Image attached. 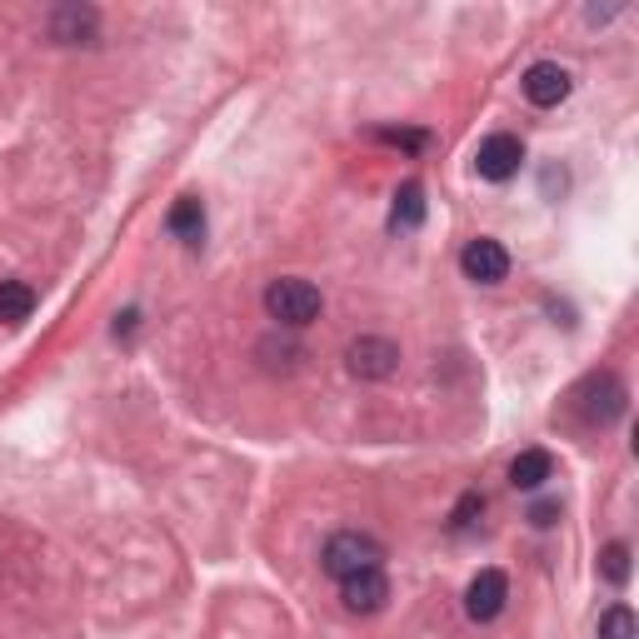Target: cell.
Wrapping results in <instances>:
<instances>
[{
	"label": "cell",
	"mask_w": 639,
	"mask_h": 639,
	"mask_svg": "<svg viewBox=\"0 0 639 639\" xmlns=\"http://www.w3.org/2000/svg\"><path fill=\"white\" fill-rule=\"evenodd\" d=\"M320 565H326V575L350 579V575H360V569H380V565H385V545H380L375 535H360V530H340V535L326 540V550H320Z\"/></svg>",
	"instance_id": "obj_2"
},
{
	"label": "cell",
	"mask_w": 639,
	"mask_h": 639,
	"mask_svg": "<svg viewBox=\"0 0 639 639\" xmlns=\"http://www.w3.org/2000/svg\"><path fill=\"white\" fill-rule=\"evenodd\" d=\"M599 575L609 579V585H625L629 579V545H605V555H599Z\"/></svg>",
	"instance_id": "obj_16"
},
{
	"label": "cell",
	"mask_w": 639,
	"mask_h": 639,
	"mask_svg": "<svg viewBox=\"0 0 639 639\" xmlns=\"http://www.w3.org/2000/svg\"><path fill=\"white\" fill-rule=\"evenodd\" d=\"M136 320H140V310H126V315L116 320V336H130V330H136Z\"/></svg>",
	"instance_id": "obj_22"
},
{
	"label": "cell",
	"mask_w": 639,
	"mask_h": 639,
	"mask_svg": "<svg viewBox=\"0 0 639 639\" xmlns=\"http://www.w3.org/2000/svg\"><path fill=\"white\" fill-rule=\"evenodd\" d=\"M555 520H560V500H535V504H530V524H535V530H550Z\"/></svg>",
	"instance_id": "obj_20"
},
{
	"label": "cell",
	"mask_w": 639,
	"mask_h": 639,
	"mask_svg": "<svg viewBox=\"0 0 639 639\" xmlns=\"http://www.w3.org/2000/svg\"><path fill=\"white\" fill-rule=\"evenodd\" d=\"M419 221H425V185L405 180L395 190V205H390V231H415Z\"/></svg>",
	"instance_id": "obj_12"
},
{
	"label": "cell",
	"mask_w": 639,
	"mask_h": 639,
	"mask_svg": "<svg viewBox=\"0 0 639 639\" xmlns=\"http://www.w3.org/2000/svg\"><path fill=\"white\" fill-rule=\"evenodd\" d=\"M375 136L390 140V146H400V150H425V146H430L425 130H375Z\"/></svg>",
	"instance_id": "obj_19"
},
{
	"label": "cell",
	"mask_w": 639,
	"mask_h": 639,
	"mask_svg": "<svg viewBox=\"0 0 639 639\" xmlns=\"http://www.w3.org/2000/svg\"><path fill=\"white\" fill-rule=\"evenodd\" d=\"M569 71L565 65H555V61H540V65H530L524 71V100L530 105H540V110H555L560 100H569Z\"/></svg>",
	"instance_id": "obj_8"
},
{
	"label": "cell",
	"mask_w": 639,
	"mask_h": 639,
	"mask_svg": "<svg viewBox=\"0 0 639 639\" xmlns=\"http://www.w3.org/2000/svg\"><path fill=\"white\" fill-rule=\"evenodd\" d=\"M170 235H180V241H200L205 235V210H200L195 195H185L170 210Z\"/></svg>",
	"instance_id": "obj_14"
},
{
	"label": "cell",
	"mask_w": 639,
	"mask_h": 639,
	"mask_svg": "<svg viewBox=\"0 0 639 639\" xmlns=\"http://www.w3.org/2000/svg\"><path fill=\"white\" fill-rule=\"evenodd\" d=\"M460 270L470 275L475 285H500L504 275H510V251H504L500 241H490V235H480V241H470L460 251Z\"/></svg>",
	"instance_id": "obj_5"
},
{
	"label": "cell",
	"mask_w": 639,
	"mask_h": 639,
	"mask_svg": "<svg viewBox=\"0 0 639 639\" xmlns=\"http://www.w3.org/2000/svg\"><path fill=\"white\" fill-rule=\"evenodd\" d=\"M95 31H100V15H95L90 6H61V11L51 15V35H55L61 45L95 41Z\"/></svg>",
	"instance_id": "obj_10"
},
{
	"label": "cell",
	"mask_w": 639,
	"mask_h": 639,
	"mask_svg": "<svg viewBox=\"0 0 639 639\" xmlns=\"http://www.w3.org/2000/svg\"><path fill=\"white\" fill-rule=\"evenodd\" d=\"M480 514H484V494L480 490L460 494V504H455V514H450V530H455V535H465V530H475Z\"/></svg>",
	"instance_id": "obj_17"
},
{
	"label": "cell",
	"mask_w": 639,
	"mask_h": 639,
	"mask_svg": "<svg viewBox=\"0 0 639 639\" xmlns=\"http://www.w3.org/2000/svg\"><path fill=\"white\" fill-rule=\"evenodd\" d=\"M520 160H524V146H520V136H490V140H480V150H475V170H480V180H510L514 170H520Z\"/></svg>",
	"instance_id": "obj_7"
},
{
	"label": "cell",
	"mask_w": 639,
	"mask_h": 639,
	"mask_svg": "<svg viewBox=\"0 0 639 639\" xmlns=\"http://www.w3.org/2000/svg\"><path fill=\"white\" fill-rule=\"evenodd\" d=\"M555 475V460H550V450H520L510 460V484L514 490H540V484Z\"/></svg>",
	"instance_id": "obj_11"
},
{
	"label": "cell",
	"mask_w": 639,
	"mask_h": 639,
	"mask_svg": "<svg viewBox=\"0 0 639 639\" xmlns=\"http://www.w3.org/2000/svg\"><path fill=\"white\" fill-rule=\"evenodd\" d=\"M504 599H510V579H504L500 569H480V575L470 579V589H465V615H470L475 625H490V619H500Z\"/></svg>",
	"instance_id": "obj_6"
},
{
	"label": "cell",
	"mask_w": 639,
	"mask_h": 639,
	"mask_svg": "<svg viewBox=\"0 0 639 639\" xmlns=\"http://www.w3.org/2000/svg\"><path fill=\"white\" fill-rule=\"evenodd\" d=\"M345 365H350V375H360V380H390L400 370V350L380 336H360L355 345L345 350Z\"/></svg>",
	"instance_id": "obj_4"
},
{
	"label": "cell",
	"mask_w": 639,
	"mask_h": 639,
	"mask_svg": "<svg viewBox=\"0 0 639 639\" xmlns=\"http://www.w3.org/2000/svg\"><path fill=\"white\" fill-rule=\"evenodd\" d=\"M635 609L629 605H609L605 615H599V639H635Z\"/></svg>",
	"instance_id": "obj_15"
},
{
	"label": "cell",
	"mask_w": 639,
	"mask_h": 639,
	"mask_svg": "<svg viewBox=\"0 0 639 639\" xmlns=\"http://www.w3.org/2000/svg\"><path fill=\"white\" fill-rule=\"evenodd\" d=\"M265 310H270L275 326L305 330V326H315V320H320L326 300H320V290H315L310 280H300V275H285V280H275L270 290H265Z\"/></svg>",
	"instance_id": "obj_1"
},
{
	"label": "cell",
	"mask_w": 639,
	"mask_h": 639,
	"mask_svg": "<svg viewBox=\"0 0 639 639\" xmlns=\"http://www.w3.org/2000/svg\"><path fill=\"white\" fill-rule=\"evenodd\" d=\"M575 405H579V415H585L589 425H615V419L625 415V405H629L625 380H619L615 370H595V375H585V385L575 390Z\"/></svg>",
	"instance_id": "obj_3"
},
{
	"label": "cell",
	"mask_w": 639,
	"mask_h": 639,
	"mask_svg": "<svg viewBox=\"0 0 639 639\" xmlns=\"http://www.w3.org/2000/svg\"><path fill=\"white\" fill-rule=\"evenodd\" d=\"M260 355H265V370H295V360H300V345H290V340H260Z\"/></svg>",
	"instance_id": "obj_18"
},
{
	"label": "cell",
	"mask_w": 639,
	"mask_h": 639,
	"mask_svg": "<svg viewBox=\"0 0 639 639\" xmlns=\"http://www.w3.org/2000/svg\"><path fill=\"white\" fill-rule=\"evenodd\" d=\"M569 180H565V170L560 166H545V175H540V190H545V200H555V190H565Z\"/></svg>",
	"instance_id": "obj_21"
},
{
	"label": "cell",
	"mask_w": 639,
	"mask_h": 639,
	"mask_svg": "<svg viewBox=\"0 0 639 639\" xmlns=\"http://www.w3.org/2000/svg\"><path fill=\"white\" fill-rule=\"evenodd\" d=\"M340 599H345L350 615H375V609H385V599H390L385 569H360V575L340 579Z\"/></svg>",
	"instance_id": "obj_9"
},
{
	"label": "cell",
	"mask_w": 639,
	"mask_h": 639,
	"mask_svg": "<svg viewBox=\"0 0 639 639\" xmlns=\"http://www.w3.org/2000/svg\"><path fill=\"white\" fill-rule=\"evenodd\" d=\"M35 310V290L25 280H0V326H21Z\"/></svg>",
	"instance_id": "obj_13"
}]
</instances>
